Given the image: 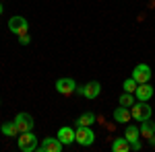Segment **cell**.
<instances>
[{"mask_svg": "<svg viewBox=\"0 0 155 152\" xmlns=\"http://www.w3.org/2000/svg\"><path fill=\"white\" fill-rule=\"evenodd\" d=\"M151 76H153V72H151V68H149V64H137L134 70H132V78L139 82V84L149 82V80H151Z\"/></svg>", "mask_w": 155, "mask_h": 152, "instance_id": "cell-8", "label": "cell"}, {"mask_svg": "<svg viewBox=\"0 0 155 152\" xmlns=\"http://www.w3.org/2000/svg\"><path fill=\"white\" fill-rule=\"evenodd\" d=\"M2 8H4V6H2V2H0V14H2Z\"/></svg>", "mask_w": 155, "mask_h": 152, "instance_id": "cell-23", "label": "cell"}, {"mask_svg": "<svg viewBox=\"0 0 155 152\" xmlns=\"http://www.w3.org/2000/svg\"><path fill=\"white\" fill-rule=\"evenodd\" d=\"M130 113H132V119L145 121V119H151L153 109H151V105H149L147 101H137V103L130 107Z\"/></svg>", "mask_w": 155, "mask_h": 152, "instance_id": "cell-3", "label": "cell"}, {"mask_svg": "<svg viewBox=\"0 0 155 152\" xmlns=\"http://www.w3.org/2000/svg\"><path fill=\"white\" fill-rule=\"evenodd\" d=\"M15 123H17V128H19L21 134H23V132H33V128H35L33 115H31V113H27V111L17 113V115H15Z\"/></svg>", "mask_w": 155, "mask_h": 152, "instance_id": "cell-4", "label": "cell"}, {"mask_svg": "<svg viewBox=\"0 0 155 152\" xmlns=\"http://www.w3.org/2000/svg\"><path fill=\"white\" fill-rule=\"evenodd\" d=\"M155 134V121H151V119H145V121H141V138H151Z\"/></svg>", "mask_w": 155, "mask_h": 152, "instance_id": "cell-14", "label": "cell"}, {"mask_svg": "<svg viewBox=\"0 0 155 152\" xmlns=\"http://www.w3.org/2000/svg\"><path fill=\"white\" fill-rule=\"evenodd\" d=\"M0 105H2V101H0Z\"/></svg>", "mask_w": 155, "mask_h": 152, "instance_id": "cell-24", "label": "cell"}, {"mask_svg": "<svg viewBox=\"0 0 155 152\" xmlns=\"http://www.w3.org/2000/svg\"><path fill=\"white\" fill-rule=\"evenodd\" d=\"M141 148H143L141 140H137V142H132V144H130V150H134V152H137V150H141Z\"/></svg>", "mask_w": 155, "mask_h": 152, "instance_id": "cell-21", "label": "cell"}, {"mask_svg": "<svg viewBox=\"0 0 155 152\" xmlns=\"http://www.w3.org/2000/svg\"><path fill=\"white\" fill-rule=\"evenodd\" d=\"M62 148H64V144L58 140V136L56 138H44L39 142V146H37L39 152H60Z\"/></svg>", "mask_w": 155, "mask_h": 152, "instance_id": "cell-9", "label": "cell"}, {"mask_svg": "<svg viewBox=\"0 0 155 152\" xmlns=\"http://www.w3.org/2000/svg\"><path fill=\"white\" fill-rule=\"evenodd\" d=\"M112 115H114V121H116V123H128V121L132 119L130 109H128V107H122V105L116 107Z\"/></svg>", "mask_w": 155, "mask_h": 152, "instance_id": "cell-11", "label": "cell"}, {"mask_svg": "<svg viewBox=\"0 0 155 152\" xmlns=\"http://www.w3.org/2000/svg\"><path fill=\"white\" fill-rule=\"evenodd\" d=\"M118 101H120L122 107H128V109H130V107L137 103V97H134V93H122Z\"/></svg>", "mask_w": 155, "mask_h": 152, "instance_id": "cell-18", "label": "cell"}, {"mask_svg": "<svg viewBox=\"0 0 155 152\" xmlns=\"http://www.w3.org/2000/svg\"><path fill=\"white\" fill-rule=\"evenodd\" d=\"M74 142L81 146H91L95 142V132L91 129V126H77L74 129Z\"/></svg>", "mask_w": 155, "mask_h": 152, "instance_id": "cell-2", "label": "cell"}, {"mask_svg": "<svg viewBox=\"0 0 155 152\" xmlns=\"http://www.w3.org/2000/svg\"><path fill=\"white\" fill-rule=\"evenodd\" d=\"M8 31L15 33L17 37L25 35V33L29 31V23H27V19H25V17H11V21H8Z\"/></svg>", "mask_w": 155, "mask_h": 152, "instance_id": "cell-6", "label": "cell"}, {"mask_svg": "<svg viewBox=\"0 0 155 152\" xmlns=\"http://www.w3.org/2000/svg\"><path fill=\"white\" fill-rule=\"evenodd\" d=\"M0 132H2L6 138H17V136L21 134V132H19V128H17V123H15V119H12V121H6V123H2Z\"/></svg>", "mask_w": 155, "mask_h": 152, "instance_id": "cell-13", "label": "cell"}, {"mask_svg": "<svg viewBox=\"0 0 155 152\" xmlns=\"http://www.w3.org/2000/svg\"><path fill=\"white\" fill-rule=\"evenodd\" d=\"M58 140L64 144V146H71L72 142H74V129L71 126H62L58 129Z\"/></svg>", "mask_w": 155, "mask_h": 152, "instance_id": "cell-12", "label": "cell"}, {"mask_svg": "<svg viewBox=\"0 0 155 152\" xmlns=\"http://www.w3.org/2000/svg\"><path fill=\"white\" fill-rule=\"evenodd\" d=\"M95 123V113L93 111H85L77 117V126H93Z\"/></svg>", "mask_w": 155, "mask_h": 152, "instance_id": "cell-17", "label": "cell"}, {"mask_svg": "<svg viewBox=\"0 0 155 152\" xmlns=\"http://www.w3.org/2000/svg\"><path fill=\"white\" fill-rule=\"evenodd\" d=\"M77 93L83 95L85 99H97L101 93V84H99V80H89L83 86H77Z\"/></svg>", "mask_w": 155, "mask_h": 152, "instance_id": "cell-5", "label": "cell"}, {"mask_svg": "<svg viewBox=\"0 0 155 152\" xmlns=\"http://www.w3.org/2000/svg\"><path fill=\"white\" fill-rule=\"evenodd\" d=\"M137 86H139V82L134 80V78H126V80L122 82V88H124V93H134L137 91Z\"/></svg>", "mask_w": 155, "mask_h": 152, "instance_id": "cell-19", "label": "cell"}, {"mask_svg": "<svg viewBox=\"0 0 155 152\" xmlns=\"http://www.w3.org/2000/svg\"><path fill=\"white\" fill-rule=\"evenodd\" d=\"M149 146H153V148H155V134L151 136V138H149Z\"/></svg>", "mask_w": 155, "mask_h": 152, "instance_id": "cell-22", "label": "cell"}, {"mask_svg": "<svg viewBox=\"0 0 155 152\" xmlns=\"http://www.w3.org/2000/svg\"><path fill=\"white\" fill-rule=\"evenodd\" d=\"M153 86L149 84V82H143V84H139L137 86V91H134V97H137V101H149L151 97H153Z\"/></svg>", "mask_w": 155, "mask_h": 152, "instance_id": "cell-10", "label": "cell"}, {"mask_svg": "<svg viewBox=\"0 0 155 152\" xmlns=\"http://www.w3.org/2000/svg\"><path fill=\"white\" fill-rule=\"evenodd\" d=\"M139 136H141V128H137V126L128 123V126H126V129H124V138L132 144V142L139 140Z\"/></svg>", "mask_w": 155, "mask_h": 152, "instance_id": "cell-15", "label": "cell"}, {"mask_svg": "<svg viewBox=\"0 0 155 152\" xmlns=\"http://www.w3.org/2000/svg\"><path fill=\"white\" fill-rule=\"evenodd\" d=\"M56 91H58L62 97H71L72 93H77V82L72 80V78H58L56 80Z\"/></svg>", "mask_w": 155, "mask_h": 152, "instance_id": "cell-7", "label": "cell"}, {"mask_svg": "<svg viewBox=\"0 0 155 152\" xmlns=\"http://www.w3.org/2000/svg\"><path fill=\"white\" fill-rule=\"evenodd\" d=\"M112 150L114 152H130V142L126 138H116L112 142Z\"/></svg>", "mask_w": 155, "mask_h": 152, "instance_id": "cell-16", "label": "cell"}, {"mask_svg": "<svg viewBox=\"0 0 155 152\" xmlns=\"http://www.w3.org/2000/svg\"><path fill=\"white\" fill-rule=\"evenodd\" d=\"M17 146L23 152H35L37 146H39V140L33 132H23V134L17 136Z\"/></svg>", "mask_w": 155, "mask_h": 152, "instance_id": "cell-1", "label": "cell"}, {"mask_svg": "<svg viewBox=\"0 0 155 152\" xmlns=\"http://www.w3.org/2000/svg\"><path fill=\"white\" fill-rule=\"evenodd\" d=\"M19 43H21V45H29V43H31V37H29V33H25V35L19 37Z\"/></svg>", "mask_w": 155, "mask_h": 152, "instance_id": "cell-20", "label": "cell"}]
</instances>
